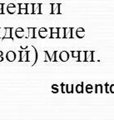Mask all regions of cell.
Returning <instances> with one entry per match:
<instances>
[{
  "instance_id": "obj_8",
  "label": "cell",
  "mask_w": 114,
  "mask_h": 120,
  "mask_svg": "<svg viewBox=\"0 0 114 120\" xmlns=\"http://www.w3.org/2000/svg\"><path fill=\"white\" fill-rule=\"evenodd\" d=\"M58 28H50V30H51L50 38H59V35H58Z\"/></svg>"
},
{
  "instance_id": "obj_10",
  "label": "cell",
  "mask_w": 114,
  "mask_h": 120,
  "mask_svg": "<svg viewBox=\"0 0 114 120\" xmlns=\"http://www.w3.org/2000/svg\"><path fill=\"white\" fill-rule=\"evenodd\" d=\"M7 11L9 14H13L16 12V5L14 4H9L7 7Z\"/></svg>"
},
{
  "instance_id": "obj_6",
  "label": "cell",
  "mask_w": 114,
  "mask_h": 120,
  "mask_svg": "<svg viewBox=\"0 0 114 120\" xmlns=\"http://www.w3.org/2000/svg\"><path fill=\"white\" fill-rule=\"evenodd\" d=\"M59 58L63 62H67L69 59V53L67 51H62L59 54Z\"/></svg>"
},
{
  "instance_id": "obj_21",
  "label": "cell",
  "mask_w": 114,
  "mask_h": 120,
  "mask_svg": "<svg viewBox=\"0 0 114 120\" xmlns=\"http://www.w3.org/2000/svg\"><path fill=\"white\" fill-rule=\"evenodd\" d=\"M95 92L97 94H102L103 93V85L102 84H97L95 86Z\"/></svg>"
},
{
  "instance_id": "obj_23",
  "label": "cell",
  "mask_w": 114,
  "mask_h": 120,
  "mask_svg": "<svg viewBox=\"0 0 114 120\" xmlns=\"http://www.w3.org/2000/svg\"><path fill=\"white\" fill-rule=\"evenodd\" d=\"M33 4H28V13H29V14H33Z\"/></svg>"
},
{
  "instance_id": "obj_7",
  "label": "cell",
  "mask_w": 114,
  "mask_h": 120,
  "mask_svg": "<svg viewBox=\"0 0 114 120\" xmlns=\"http://www.w3.org/2000/svg\"><path fill=\"white\" fill-rule=\"evenodd\" d=\"M6 58H7V61L9 62H13L16 58V53H15L13 51H8L6 54Z\"/></svg>"
},
{
  "instance_id": "obj_12",
  "label": "cell",
  "mask_w": 114,
  "mask_h": 120,
  "mask_svg": "<svg viewBox=\"0 0 114 120\" xmlns=\"http://www.w3.org/2000/svg\"><path fill=\"white\" fill-rule=\"evenodd\" d=\"M38 34H39V37L42 38H47V36H48V30H47V28H41L39 29Z\"/></svg>"
},
{
  "instance_id": "obj_27",
  "label": "cell",
  "mask_w": 114,
  "mask_h": 120,
  "mask_svg": "<svg viewBox=\"0 0 114 120\" xmlns=\"http://www.w3.org/2000/svg\"><path fill=\"white\" fill-rule=\"evenodd\" d=\"M110 92L112 94H114V84H112L110 86Z\"/></svg>"
},
{
  "instance_id": "obj_22",
  "label": "cell",
  "mask_w": 114,
  "mask_h": 120,
  "mask_svg": "<svg viewBox=\"0 0 114 120\" xmlns=\"http://www.w3.org/2000/svg\"><path fill=\"white\" fill-rule=\"evenodd\" d=\"M92 90H93V87L92 84H88L86 86V92L88 94H91L92 92Z\"/></svg>"
},
{
  "instance_id": "obj_16",
  "label": "cell",
  "mask_w": 114,
  "mask_h": 120,
  "mask_svg": "<svg viewBox=\"0 0 114 120\" xmlns=\"http://www.w3.org/2000/svg\"><path fill=\"white\" fill-rule=\"evenodd\" d=\"M28 37L29 38H35V30L36 28H28Z\"/></svg>"
},
{
  "instance_id": "obj_28",
  "label": "cell",
  "mask_w": 114,
  "mask_h": 120,
  "mask_svg": "<svg viewBox=\"0 0 114 120\" xmlns=\"http://www.w3.org/2000/svg\"><path fill=\"white\" fill-rule=\"evenodd\" d=\"M3 60H4V58H3V56H0V62H2Z\"/></svg>"
},
{
  "instance_id": "obj_17",
  "label": "cell",
  "mask_w": 114,
  "mask_h": 120,
  "mask_svg": "<svg viewBox=\"0 0 114 120\" xmlns=\"http://www.w3.org/2000/svg\"><path fill=\"white\" fill-rule=\"evenodd\" d=\"M65 30H66V28H58V35H59V38H66Z\"/></svg>"
},
{
  "instance_id": "obj_19",
  "label": "cell",
  "mask_w": 114,
  "mask_h": 120,
  "mask_svg": "<svg viewBox=\"0 0 114 120\" xmlns=\"http://www.w3.org/2000/svg\"><path fill=\"white\" fill-rule=\"evenodd\" d=\"M93 52H86V61H93Z\"/></svg>"
},
{
  "instance_id": "obj_2",
  "label": "cell",
  "mask_w": 114,
  "mask_h": 120,
  "mask_svg": "<svg viewBox=\"0 0 114 120\" xmlns=\"http://www.w3.org/2000/svg\"><path fill=\"white\" fill-rule=\"evenodd\" d=\"M44 52H45V62H47V61H51V62H57L58 60H57V58H56V55H57V53H58V51H54L53 52V54H52V57H50L49 56V54H48V51H44Z\"/></svg>"
},
{
  "instance_id": "obj_14",
  "label": "cell",
  "mask_w": 114,
  "mask_h": 120,
  "mask_svg": "<svg viewBox=\"0 0 114 120\" xmlns=\"http://www.w3.org/2000/svg\"><path fill=\"white\" fill-rule=\"evenodd\" d=\"M73 28H66L65 30V34H66V38H73Z\"/></svg>"
},
{
  "instance_id": "obj_26",
  "label": "cell",
  "mask_w": 114,
  "mask_h": 120,
  "mask_svg": "<svg viewBox=\"0 0 114 120\" xmlns=\"http://www.w3.org/2000/svg\"><path fill=\"white\" fill-rule=\"evenodd\" d=\"M4 4H0V10H1V14H4Z\"/></svg>"
},
{
  "instance_id": "obj_3",
  "label": "cell",
  "mask_w": 114,
  "mask_h": 120,
  "mask_svg": "<svg viewBox=\"0 0 114 120\" xmlns=\"http://www.w3.org/2000/svg\"><path fill=\"white\" fill-rule=\"evenodd\" d=\"M20 62H28V52L29 51H20Z\"/></svg>"
},
{
  "instance_id": "obj_24",
  "label": "cell",
  "mask_w": 114,
  "mask_h": 120,
  "mask_svg": "<svg viewBox=\"0 0 114 120\" xmlns=\"http://www.w3.org/2000/svg\"><path fill=\"white\" fill-rule=\"evenodd\" d=\"M72 55L73 58H78L79 57V51H72Z\"/></svg>"
},
{
  "instance_id": "obj_5",
  "label": "cell",
  "mask_w": 114,
  "mask_h": 120,
  "mask_svg": "<svg viewBox=\"0 0 114 120\" xmlns=\"http://www.w3.org/2000/svg\"><path fill=\"white\" fill-rule=\"evenodd\" d=\"M19 6V14H28V4H18Z\"/></svg>"
},
{
  "instance_id": "obj_25",
  "label": "cell",
  "mask_w": 114,
  "mask_h": 120,
  "mask_svg": "<svg viewBox=\"0 0 114 120\" xmlns=\"http://www.w3.org/2000/svg\"><path fill=\"white\" fill-rule=\"evenodd\" d=\"M52 93H58V85L53 84V85L52 86Z\"/></svg>"
},
{
  "instance_id": "obj_29",
  "label": "cell",
  "mask_w": 114,
  "mask_h": 120,
  "mask_svg": "<svg viewBox=\"0 0 114 120\" xmlns=\"http://www.w3.org/2000/svg\"><path fill=\"white\" fill-rule=\"evenodd\" d=\"M0 56H3V52H2V51H0Z\"/></svg>"
},
{
  "instance_id": "obj_13",
  "label": "cell",
  "mask_w": 114,
  "mask_h": 120,
  "mask_svg": "<svg viewBox=\"0 0 114 120\" xmlns=\"http://www.w3.org/2000/svg\"><path fill=\"white\" fill-rule=\"evenodd\" d=\"M76 34H77V37L78 38H82L85 36V30L82 28H79L76 31Z\"/></svg>"
},
{
  "instance_id": "obj_20",
  "label": "cell",
  "mask_w": 114,
  "mask_h": 120,
  "mask_svg": "<svg viewBox=\"0 0 114 120\" xmlns=\"http://www.w3.org/2000/svg\"><path fill=\"white\" fill-rule=\"evenodd\" d=\"M66 92L67 94H73V84L66 85Z\"/></svg>"
},
{
  "instance_id": "obj_4",
  "label": "cell",
  "mask_w": 114,
  "mask_h": 120,
  "mask_svg": "<svg viewBox=\"0 0 114 120\" xmlns=\"http://www.w3.org/2000/svg\"><path fill=\"white\" fill-rule=\"evenodd\" d=\"M33 14H41L42 13V4H33Z\"/></svg>"
},
{
  "instance_id": "obj_9",
  "label": "cell",
  "mask_w": 114,
  "mask_h": 120,
  "mask_svg": "<svg viewBox=\"0 0 114 120\" xmlns=\"http://www.w3.org/2000/svg\"><path fill=\"white\" fill-rule=\"evenodd\" d=\"M12 30H13V28H6L5 35L3 38L2 40H4V39H6V38H10V39L13 40V37H12Z\"/></svg>"
},
{
  "instance_id": "obj_11",
  "label": "cell",
  "mask_w": 114,
  "mask_h": 120,
  "mask_svg": "<svg viewBox=\"0 0 114 120\" xmlns=\"http://www.w3.org/2000/svg\"><path fill=\"white\" fill-rule=\"evenodd\" d=\"M15 34H16V37L18 38H22L24 37V30L22 29V28H18L16 29Z\"/></svg>"
},
{
  "instance_id": "obj_15",
  "label": "cell",
  "mask_w": 114,
  "mask_h": 120,
  "mask_svg": "<svg viewBox=\"0 0 114 120\" xmlns=\"http://www.w3.org/2000/svg\"><path fill=\"white\" fill-rule=\"evenodd\" d=\"M78 62H85L86 61V52L84 51H82V52H79V57L77 58Z\"/></svg>"
},
{
  "instance_id": "obj_1",
  "label": "cell",
  "mask_w": 114,
  "mask_h": 120,
  "mask_svg": "<svg viewBox=\"0 0 114 120\" xmlns=\"http://www.w3.org/2000/svg\"><path fill=\"white\" fill-rule=\"evenodd\" d=\"M52 6V10H51V14H60L61 13V4H51Z\"/></svg>"
},
{
  "instance_id": "obj_18",
  "label": "cell",
  "mask_w": 114,
  "mask_h": 120,
  "mask_svg": "<svg viewBox=\"0 0 114 120\" xmlns=\"http://www.w3.org/2000/svg\"><path fill=\"white\" fill-rule=\"evenodd\" d=\"M76 92L77 94H82L83 93V82H82L80 84H77L76 86Z\"/></svg>"
}]
</instances>
